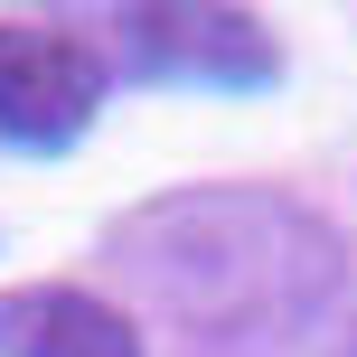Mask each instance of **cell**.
<instances>
[{
    "instance_id": "1",
    "label": "cell",
    "mask_w": 357,
    "mask_h": 357,
    "mask_svg": "<svg viewBox=\"0 0 357 357\" xmlns=\"http://www.w3.org/2000/svg\"><path fill=\"white\" fill-rule=\"evenodd\" d=\"M123 264L142 273V291L178 320H282L329 282V235L282 197H178V207H142V226L123 235Z\"/></svg>"
},
{
    "instance_id": "2",
    "label": "cell",
    "mask_w": 357,
    "mask_h": 357,
    "mask_svg": "<svg viewBox=\"0 0 357 357\" xmlns=\"http://www.w3.org/2000/svg\"><path fill=\"white\" fill-rule=\"evenodd\" d=\"M104 113V47L47 19H0V142L66 151Z\"/></svg>"
},
{
    "instance_id": "3",
    "label": "cell",
    "mask_w": 357,
    "mask_h": 357,
    "mask_svg": "<svg viewBox=\"0 0 357 357\" xmlns=\"http://www.w3.org/2000/svg\"><path fill=\"white\" fill-rule=\"evenodd\" d=\"M113 29H123L132 75H151V85H178V75H197V85H273V66H282L264 19H235V10H123Z\"/></svg>"
},
{
    "instance_id": "4",
    "label": "cell",
    "mask_w": 357,
    "mask_h": 357,
    "mask_svg": "<svg viewBox=\"0 0 357 357\" xmlns=\"http://www.w3.org/2000/svg\"><path fill=\"white\" fill-rule=\"evenodd\" d=\"M0 357H142V329L75 282L0 291Z\"/></svg>"
}]
</instances>
